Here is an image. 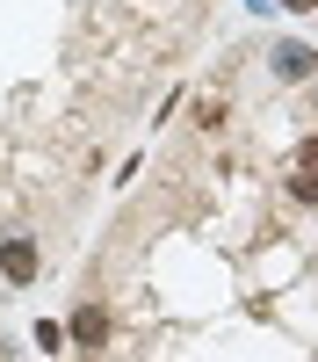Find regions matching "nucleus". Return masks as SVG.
Instances as JSON below:
<instances>
[{"mask_svg":"<svg viewBox=\"0 0 318 362\" xmlns=\"http://www.w3.org/2000/svg\"><path fill=\"white\" fill-rule=\"evenodd\" d=\"M311 73H318V51L311 44H297V37L275 44V80H311Z\"/></svg>","mask_w":318,"mask_h":362,"instance_id":"f257e3e1","label":"nucleus"},{"mask_svg":"<svg viewBox=\"0 0 318 362\" xmlns=\"http://www.w3.org/2000/svg\"><path fill=\"white\" fill-rule=\"evenodd\" d=\"M195 124H202V131H224V102L210 95V102H202V109H195Z\"/></svg>","mask_w":318,"mask_h":362,"instance_id":"20e7f679","label":"nucleus"},{"mask_svg":"<svg viewBox=\"0 0 318 362\" xmlns=\"http://www.w3.org/2000/svg\"><path fill=\"white\" fill-rule=\"evenodd\" d=\"M0 276L29 283V276H37V247H29V239H0Z\"/></svg>","mask_w":318,"mask_h":362,"instance_id":"f03ea898","label":"nucleus"},{"mask_svg":"<svg viewBox=\"0 0 318 362\" xmlns=\"http://www.w3.org/2000/svg\"><path fill=\"white\" fill-rule=\"evenodd\" d=\"M66 334H73L80 348H102V341H109V312H102V305H80V312H73V326H66Z\"/></svg>","mask_w":318,"mask_h":362,"instance_id":"7ed1b4c3","label":"nucleus"},{"mask_svg":"<svg viewBox=\"0 0 318 362\" xmlns=\"http://www.w3.org/2000/svg\"><path fill=\"white\" fill-rule=\"evenodd\" d=\"M275 8H297V15H318V0H275Z\"/></svg>","mask_w":318,"mask_h":362,"instance_id":"423d86ee","label":"nucleus"},{"mask_svg":"<svg viewBox=\"0 0 318 362\" xmlns=\"http://www.w3.org/2000/svg\"><path fill=\"white\" fill-rule=\"evenodd\" d=\"M297 196H304V203H318V167H304V174H297Z\"/></svg>","mask_w":318,"mask_h":362,"instance_id":"39448f33","label":"nucleus"},{"mask_svg":"<svg viewBox=\"0 0 318 362\" xmlns=\"http://www.w3.org/2000/svg\"><path fill=\"white\" fill-rule=\"evenodd\" d=\"M304 167H318V138H304Z\"/></svg>","mask_w":318,"mask_h":362,"instance_id":"0eeeda50","label":"nucleus"}]
</instances>
